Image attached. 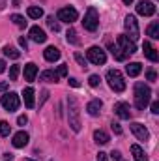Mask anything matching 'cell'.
Returning a JSON list of instances; mask_svg holds the SVG:
<instances>
[{"instance_id":"obj_1","label":"cell","mask_w":159,"mask_h":161,"mask_svg":"<svg viewBox=\"0 0 159 161\" xmlns=\"http://www.w3.org/2000/svg\"><path fill=\"white\" fill-rule=\"evenodd\" d=\"M111 47V51H112V56L116 58V60H125L129 54H133V53H137V47H135V41H131L127 36H118V40L114 45H109Z\"/></svg>"},{"instance_id":"obj_2","label":"cell","mask_w":159,"mask_h":161,"mask_svg":"<svg viewBox=\"0 0 159 161\" xmlns=\"http://www.w3.org/2000/svg\"><path fill=\"white\" fill-rule=\"evenodd\" d=\"M68 120H69V125L75 133L80 131V113H79V103L73 96H68Z\"/></svg>"},{"instance_id":"obj_3","label":"cell","mask_w":159,"mask_h":161,"mask_svg":"<svg viewBox=\"0 0 159 161\" xmlns=\"http://www.w3.org/2000/svg\"><path fill=\"white\" fill-rule=\"evenodd\" d=\"M150 96H152V90L148 84H144V82L135 84V105H137V109H144L150 103Z\"/></svg>"},{"instance_id":"obj_4","label":"cell","mask_w":159,"mask_h":161,"mask_svg":"<svg viewBox=\"0 0 159 161\" xmlns=\"http://www.w3.org/2000/svg\"><path fill=\"white\" fill-rule=\"evenodd\" d=\"M82 26H84L88 32H96V30H97V26H99V13H97L96 8H88V9H86Z\"/></svg>"},{"instance_id":"obj_5","label":"cell","mask_w":159,"mask_h":161,"mask_svg":"<svg viewBox=\"0 0 159 161\" xmlns=\"http://www.w3.org/2000/svg\"><path fill=\"white\" fill-rule=\"evenodd\" d=\"M107 80H109V86L114 90V92H123L125 90V80L122 77V73H120L118 69H109L107 71Z\"/></svg>"},{"instance_id":"obj_6","label":"cell","mask_w":159,"mask_h":161,"mask_svg":"<svg viewBox=\"0 0 159 161\" xmlns=\"http://www.w3.org/2000/svg\"><path fill=\"white\" fill-rule=\"evenodd\" d=\"M123 26H125V32H127V38H129V40H131V41H137V40H139L140 30H139V23H137L135 15H127V17H125Z\"/></svg>"},{"instance_id":"obj_7","label":"cell","mask_w":159,"mask_h":161,"mask_svg":"<svg viewBox=\"0 0 159 161\" xmlns=\"http://www.w3.org/2000/svg\"><path fill=\"white\" fill-rule=\"evenodd\" d=\"M86 58H88V62H92V64H96V66H103V64L107 62V54H105V51L99 49V47H90V49L86 51Z\"/></svg>"},{"instance_id":"obj_8","label":"cell","mask_w":159,"mask_h":161,"mask_svg":"<svg viewBox=\"0 0 159 161\" xmlns=\"http://www.w3.org/2000/svg\"><path fill=\"white\" fill-rule=\"evenodd\" d=\"M0 103H2V107H4L6 111L13 113V111H17V109H19L21 99H19V96H17L15 92H8V94H4V96H2Z\"/></svg>"},{"instance_id":"obj_9","label":"cell","mask_w":159,"mask_h":161,"mask_svg":"<svg viewBox=\"0 0 159 161\" xmlns=\"http://www.w3.org/2000/svg\"><path fill=\"white\" fill-rule=\"evenodd\" d=\"M56 19L62 21V23L71 25V23H75V21L79 19V13H77L75 8H62V9H58V17H56Z\"/></svg>"},{"instance_id":"obj_10","label":"cell","mask_w":159,"mask_h":161,"mask_svg":"<svg viewBox=\"0 0 159 161\" xmlns=\"http://www.w3.org/2000/svg\"><path fill=\"white\" fill-rule=\"evenodd\" d=\"M137 13H139V15H144V17H152V15L156 13V4L150 2V0H142V2H139V6H137Z\"/></svg>"},{"instance_id":"obj_11","label":"cell","mask_w":159,"mask_h":161,"mask_svg":"<svg viewBox=\"0 0 159 161\" xmlns=\"http://www.w3.org/2000/svg\"><path fill=\"white\" fill-rule=\"evenodd\" d=\"M131 131H133V135H135L139 141H148V139H150L148 129H146L140 122H133V124H131Z\"/></svg>"},{"instance_id":"obj_12","label":"cell","mask_w":159,"mask_h":161,"mask_svg":"<svg viewBox=\"0 0 159 161\" xmlns=\"http://www.w3.org/2000/svg\"><path fill=\"white\" fill-rule=\"evenodd\" d=\"M114 113L118 114V118H122V120H129L131 118V107L125 101H120V103L114 105Z\"/></svg>"},{"instance_id":"obj_13","label":"cell","mask_w":159,"mask_h":161,"mask_svg":"<svg viewBox=\"0 0 159 161\" xmlns=\"http://www.w3.org/2000/svg\"><path fill=\"white\" fill-rule=\"evenodd\" d=\"M28 139H30V137H28L26 131H19V133L13 135V141H11V142H13L15 148H25V146L28 144Z\"/></svg>"},{"instance_id":"obj_14","label":"cell","mask_w":159,"mask_h":161,"mask_svg":"<svg viewBox=\"0 0 159 161\" xmlns=\"http://www.w3.org/2000/svg\"><path fill=\"white\" fill-rule=\"evenodd\" d=\"M101 107H103V101H101V99H92V101L86 105V111H88L90 116H99Z\"/></svg>"},{"instance_id":"obj_15","label":"cell","mask_w":159,"mask_h":161,"mask_svg":"<svg viewBox=\"0 0 159 161\" xmlns=\"http://www.w3.org/2000/svg\"><path fill=\"white\" fill-rule=\"evenodd\" d=\"M36 75H38V66L34 62H28L25 66V79L28 80V82H34L36 80Z\"/></svg>"},{"instance_id":"obj_16","label":"cell","mask_w":159,"mask_h":161,"mask_svg":"<svg viewBox=\"0 0 159 161\" xmlns=\"http://www.w3.org/2000/svg\"><path fill=\"white\" fill-rule=\"evenodd\" d=\"M30 40L36 41V43H45L47 41V36H45V32L41 30L40 26H32L30 28Z\"/></svg>"},{"instance_id":"obj_17","label":"cell","mask_w":159,"mask_h":161,"mask_svg":"<svg viewBox=\"0 0 159 161\" xmlns=\"http://www.w3.org/2000/svg\"><path fill=\"white\" fill-rule=\"evenodd\" d=\"M142 51H144V56L150 60V62H157L159 56H157V51L148 43V41H144V45H142Z\"/></svg>"},{"instance_id":"obj_18","label":"cell","mask_w":159,"mask_h":161,"mask_svg":"<svg viewBox=\"0 0 159 161\" xmlns=\"http://www.w3.org/2000/svg\"><path fill=\"white\" fill-rule=\"evenodd\" d=\"M43 56H45L47 62H56V60L60 58V51H58L56 47H47L45 53H43Z\"/></svg>"},{"instance_id":"obj_19","label":"cell","mask_w":159,"mask_h":161,"mask_svg":"<svg viewBox=\"0 0 159 161\" xmlns=\"http://www.w3.org/2000/svg\"><path fill=\"white\" fill-rule=\"evenodd\" d=\"M142 71V66H140V62H131V64H127L125 66V73L129 75V77H139V73Z\"/></svg>"},{"instance_id":"obj_20","label":"cell","mask_w":159,"mask_h":161,"mask_svg":"<svg viewBox=\"0 0 159 161\" xmlns=\"http://www.w3.org/2000/svg\"><path fill=\"white\" fill-rule=\"evenodd\" d=\"M23 97H25V105H26L28 109H32V107L36 105V103H34V88H30V86L25 88V90H23Z\"/></svg>"},{"instance_id":"obj_21","label":"cell","mask_w":159,"mask_h":161,"mask_svg":"<svg viewBox=\"0 0 159 161\" xmlns=\"http://www.w3.org/2000/svg\"><path fill=\"white\" fill-rule=\"evenodd\" d=\"M94 141H96L97 144H107V142L111 141V137H109L107 131H103V129H96V131H94Z\"/></svg>"},{"instance_id":"obj_22","label":"cell","mask_w":159,"mask_h":161,"mask_svg":"<svg viewBox=\"0 0 159 161\" xmlns=\"http://www.w3.org/2000/svg\"><path fill=\"white\" fill-rule=\"evenodd\" d=\"M131 154H133V158L135 161H148V156H146V152L139 146V144H133L131 146Z\"/></svg>"},{"instance_id":"obj_23","label":"cell","mask_w":159,"mask_h":161,"mask_svg":"<svg viewBox=\"0 0 159 161\" xmlns=\"http://www.w3.org/2000/svg\"><path fill=\"white\" fill-rule=\"evenodd\" d=\"M40 79L45 80V82H56L60 77L56 75V71H52V69H47V71H43V73L40 75Z\"/></svg>"},{"instance_id":"obj_24","label":"cell","mask_w":159,"mask_h":161,"mask_svg":"<svg viewBox=\"0 0 159 161\" xmlns=\"http://www.w3.org/2000/svg\"><path fill=\"white\" fill-rule=\"evenodd\" d=\"M146 34H148L152 40H157V38H159V23H157V21L150 23V26L146 28Z\"/></svg>"},{"instance_id":"obj_25","label":"cell","mask_w":159,"mask_h":161,"mask_svg":"<svg viewBox=\"0 0 159 161\" xmlns=\"http://www.w3.org/2000/svg\"><path fill=\"white\" fill-rule=\"evenodd\" d=\"M26 13H28L30 19H40V17H43V9H41L40 6H30Z\"/></svg>"},{"instance_id":"obj_26","label":"cell","mask_w":159,"mask_h":161,"mask_svg":"<svg viewBox=\"0 0 159 161\" xmlns=\"http://www.w3.org/2000/svg\"><path fill=\"white\" fill-rule=\"evenodd\" d=\"M4 54L9 56V58H13V60H17V58L21 56V53H19L15 47H11V45H6V47H4Z\"/></svg>"},{"instance_id":"obj_27","label":"cell","mask_w":159,"mask_h":161,"mask_svg":"<svg viewBox=\"0 0 159 161\" xmlns=\"http://www.w3.org/2000/svg\"><path fill=\"white\" fill-rule=\"evenodd\" d=\"M9 19H11V21H13V23H15L19 28H25V26H26V21H25V17H23V15H17V13H13Z\"/></svg>"},{"instance_id":"obj_28","label":"cell","mask_w":159,"mask_h":161,"mask_svg":"<svg viewBox=\"0 0 159 161\" xmlns=\"http://www.w3.org/2000/svg\"><path fill=\"white\" fill-rule=\"evenodd\" d=\"M47 25H49V28L51 30H54V32H60V23L52 17V15H49L47 17Z\"/></svg>"},{"instance_id":"obj_29","label":"cell","mask_w":159,"mask_h":161,"mask_svg":"<svg viewBox=\"0 0 159 161\" xmlns=\"http://www.w3.org/2000/svg\"><path fill=\"white\" fill-rule=\"evenodd\" d=\"M9 131H11V125L6 120H0V135H2V137H8Z\"/></svg>"},{"instance_id":"obj_30","label":"cell","mask_w":159,"mask_h":161,"mask_svg":"<svg viewBox=\"0 0 159 161\" xmlns=\"http://www.w3.org/2000/svg\"><path fill=\"white\" fill-rule=\"evenodd\" d=\"M68 41H69V43H73V45H77V43H79L77 32H75L73 28H69V30H68Z\"/></svg>"},{"instance_id":"obj_31","label":"cell","mask_w":159,"mask_h":161,"mask_svg":"<svg viewBox=\"0 0 159 161\" xmlns=\"http://www.w3.org/2000/svg\"><path fill=\"white\" fill-rule=\"evenodd\" d=\"M19 71H21V68H19V66H11V68H9V80H17Z\"/></svg>"},{"instance_id":"obj_32","label":"cell","mask_w":159,"mask_h":161,"mask_svg":"<svg viewBox=\"0 0 159 161\" xmlns=\"http://www.w3.org/2000/svg\"><path fill=\"white\" fill-rule=\"evenodd\" d=\"M56 75H58V77H66V75H68V66H66V64L58 66V69H56Z\"/></svg>"},{"instance_id":"obj_33","label":"cell","mask_w":159,"mask_h":161,"mask_svg":"<svg viewBox=\"0 0 159 161\" xmlns=\"http://www.w3.org/2000/svg\"><path fill=\"white\" fill-rule=\"evenodd\" d=\"M99 80H101V79H99V75H90V79H88V84L96 88V86L99 84Z\"/></svg>"},{"instance_id":"obj_34","label":"cell","mask_w":159,"mask_h":161,"mask_svg":"<svg viewBox=\"0 0 159 161\" xmlns=\"http://www.w3.org/2000/svg\"><path fill=\"white\" fill-rule=\"evenodd\" d=\"M75 60L79 62L80 66H82V68H86V60H84V56H82V54H79V53H75Z\"/></svg>"},{"instance_id":"obj_35","label":"cell","mask_w":159,"mask_h":161,"mask_svg":"<svg viewBox=\"0 0 159 161\" xmlns=\"http://www.w3.org/2000/svg\"><path fill=\"white\" fill-rule=\"evenodd\" d=\"M111 127H112V131H114L116 135H122V127H120L118 122H112V124H111Z\"/></svg>"},{"instance_id":"obj_36","label":"cell","mask_w":159,"mask_h":161,"mask_svg":"<svg viewBox=\"0 0 159 161\" xmlns=\"http://www.w3.org/2000/svg\"><path fill=\"white\" fill-rule=\"evenodd\" d=\"M111 156H112V159H114V161H123V158H122V154H120L118 150H112V154H111Z\"/></svg>"},{"instance_id":"obj_37","label":"cell","mask_w":159,"mask_h":161,"mask_svg":"<svg viewBox=\"0 0 159 161\" xmlns=\"http://www.w3.org/2000/svg\"><path fill=\"white\" fill-rule=\"evenodd\" d=\"M146 77H148V80H156V79H157V75H156V71H154V69H148Z\"/></svg>"},{"instance_id":"obj_38","label":"cell","mask_w":159,"mask_h":161,"mask_svg":"<svg viewBox=\"0 0 159 161\" xmlns=\"http://www.w3.org/2000/svg\"><path fill=\"white\" fill-rule=\"evenodd\" d=\"M26 122H28V118H26V114H21V116L17 118V124H19V125H25Z\"/></svg>"},{"instance_id":"obj_39","label":"cell","mask_w":159,"mask_h":161,"mask_svg":"<svg viewBox=\"0 0 159 161\" xmlns=\"http://www.w3.org/2000/svg\"><path fill=\"white\" fill-rule=\"evenodd\" d=\"M69 84H71L73 88H79V86H80V82H79L77 79H75V77H71V79H69Z\"/></svg>"},{"instance_id":"obj_40","label":"cell","mask_w":159,"mask_h":161,"mask_svg":"<svg viewBox=\"0 0 159 161\" xmlns=\"http://www.w3.org/2000/svg\"><path fill=\"white\" fill-rule=\"evenodd\" d=\"M152 113H154V114L159 113V101H154V103H152Z\"/></svg>"},{"instance_id":"obj_41","label":"cell","mask_w":159,"mask_h":161,"mask_svg":"<svg viewBox=\"0 0 159 161\" xmlns=\"http://www.w3.org/2000/svg\"><path fill=\"white\" fill-rule=\"evenodd\" d=\"M19 45H21V47H23V49L26 51V47H28V41L25 40V38H19Z\"/></svg>"},{"instance_id":"obj_42","label":"cell","mask_w":159,"mask_h":161,"mask_svg":"<svg viewBox=\"0 0 159 161\" xmlns=\"http://www.w3.org/2000/svg\"><path fill=\"white\" fill-rule=\"evenodd\" d=\"M97 161H107V154L105 152H99L97 154Z\"/></svg>"},{"instance_id":"obj_43","label":"cell","mask_w":159,"mask_h":161,"mask_svg":"<svg viewBox=\"0 0 159 161\" xmlns=\"http://www.w3.org/2000/svg\"><path fill=\"white\" fill-rule=\"evenodd\" d=\"M8 90V82H0V92H6Z\"/></svg>"},{"instance_id":"obj_44","label":"cell","mask_w":159,"mask_h":161,"mask_svg":"<svg viewBox=\"0 0 159 161\" xmlns=\"http://www.w3.org/2000/svg\"><path fill=\"white\" fill-rule=\"evenodd\" d=\"M4 71H6V62L0 60V73H4Z\"/></svg>"},{"instance_id":"obj_45","label":"cell","mask_w":159,"mask_h":161,"mask_svg":"<svg viewBox=\"0 0 159 161\" xmlns=\"http://www.w3.org/2000/svg\"><path fill=\"white\" fill-rule=\"evenodd\" d=\"M131 2H133V0H123V4H127V6H129Z\"/></svg>"},{"instance_id":"obj_46","label":"cell","mask_w":159,"mask_h":161,"mask_svg":"<svg viewBox=\"0 0 159 161\" xmlns=\"http://www.w3.org/2000/svg\"><path fill=\"white\" fill-rule=\"evenodd\" d=\"M13 6H19V0H13Z\"/></svg>"},{"instance_id":"obj_47","label":"cell","mask_w":159,"mask_h":161,"mask_svg":"<svg viewBox=\"0 0 159 161\" xmlns=\"http://www.w3.org/2000/svg\"><path fill=\"white\" fill-rule=\"evenodd\" d=\"M23 161H34V159H23Z\"/></svg>"},{"instance_id":"obj_48","label":"cell","mask_w":159,"mask_h":161,"mask_svg":"<svg viewBox=\"0 0 159 161\" xmlns=\"http://www.w3.org/2000/svg\"><path fill=\"white\" fill-rule=\"evenodd\" d=\"M8 161H9V159H8Z\"/></svg>"}]
</instances>
